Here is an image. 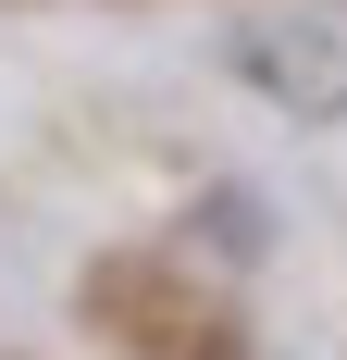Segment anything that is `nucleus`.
Wrapping results in <instances>:
<instances>
[{
	"instance_id": "obj_1",
	"label": "nucleus",
	"mask_w": 347,
	"mask_h": 360,
	"mask_svg": "<svg viewBox=\"0 0 347 360\" xmlns=\"http://www.w3.org/2000/svg\"><path fill=\"white\" fill-rule=\"evenodd\" d=\"M236 75L285 124H347V0H298V13H248Z\"/></svg>"
},
{
	"instance_id": "obj_2",
	"label": "nucleus",
	"mask_w": 347,
	"mask_h": 360,
	"mask_svg": "<svg viewBox=\"0 0 347 360\" xmlns=\"http://www.w3.org/2000/svg\"><path fill=\"white\" fill-rule=\"evenodd\" d=\"M211 249H223V261H261V199H248V186H211Z\"/></svg>"
}]
</instances>
